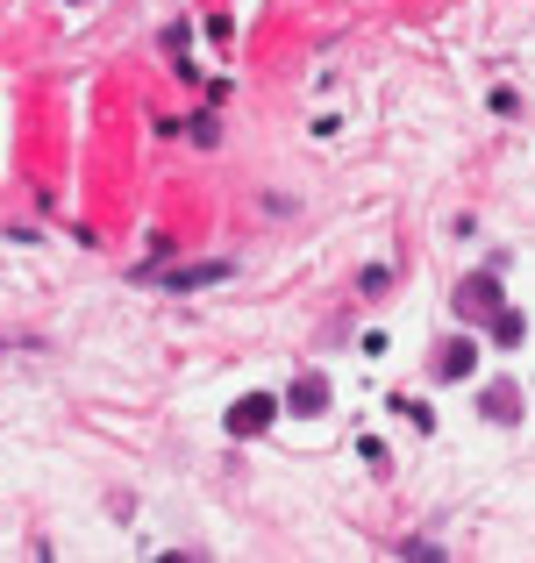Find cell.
<instances>
[{
	"instance_id": "obj_1",
	"label": "cell",
	"mask_w": 535,
	"mask_h": 563,
	"mask_svg": "<svg viewBox=\"0 0 535 563\" xmlns=\"http://www.w3.org/2000/svg\"><path fill=\"white\" fill-rule=\"evenodd\" d=\"M272 421H279V399H272V393H243V399H236V407H229V435H236V442L264 435V428H272Z\"/></svg>"
},
{
	"instance_id": "obj_2",
	"label": "cell",
	"mask_w": 535,
	"mask_h": 563,
	"mask_svg": "<svg viewBox=\"0 0 535 563\" xmlns=\"http://www.w3.org/2000/svg\"><path fill=\"white\" fill-rule=\"evenodd\" d=\"M457 314H465V321L500 314V278H493V272H471L465 286H457Z\"/></svg>"
},
{
	"instance_id": "obj_3",
	"label": "cell",
	"mask_w": 535,
	"mask_h": 563,
	"mask_svg": "<svg viewBox=\"0 0 535 563\" xmlns=\"http://www.w3.org/2000/svg\"><path fill=\"white\" fill-rule=\"evenodd\" d=\"M479 372V343L471 335H450V343L436 350V378H471Z\"/></svg>"
},
{
	"instance_id": "obj_4",
	"label": "cell",
	"mask_w": 535,
	"mask_h": 563,
	"mask_svg": "<svg viewBox=\"0 0 535 563\" xmlns=\"http://www.w3.org/2000/svg\"><path fill=\"white\" fill-rule=\"evenodd\" d=\"M215 278H229V264H178V272H165V278H157V286H165V292H193V286H215Z\"/></svg>"
},
{
	"instance_id": "obj_5",
	"label": "cell",
	"mask_w": 535,
	"mask_h": 563,
	"mask_svg": "<svg viewBox=\"0 0 535 563\" xmlns=\"http://www.w3.org/2000/svg\"><path fill=\"white\" fill-rule=\"evenodd\" d=\"M279 407H293V413H321V407H329V378H315V372L293 378V393L279 399Z\"/></svg>"
},
{
	"instance_id": "obj_6",
	"label": "cell",
	"mask_w": 535,
	"mask_h": 563,
	"mask_svg": "<svg viewBox=\"0 0 535 563\" xmlns=\"http://www.w3.org/2000/svg\"><path fill=\"white\" fill-rule=\"evenodd\" d=\"M514 385H493V393H485V421H514Z\"/></svg>"
}]
</instances>
